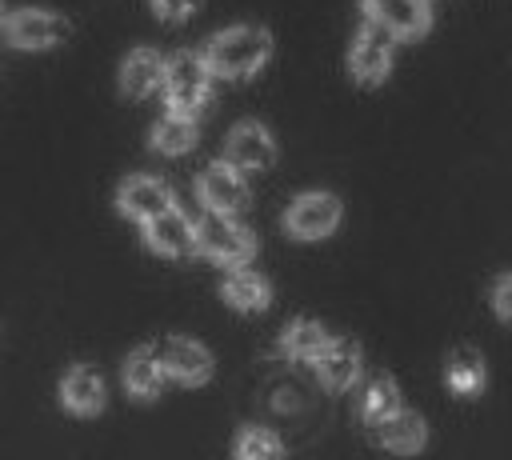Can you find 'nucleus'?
Returning a JSON list of instances; mask_svg holds the SVG:
<instances>
[{
  "mask_svg": "<svg viewBox=\"0 0 512 460\" xmlns=\"http://www.w3.org/2000/svg\"><path fill=\"white\" fill-rule=\"evenodd\" d=\"M72 32V24L60 16V12H48V8H24V12H12L4 20V36L12 48H24V52H40V48H56L64 44Z\"/></svg>",
  "mask_w": 512,
  "mask_h": 460,
  "instance_id": "20e7f679",
  "label": "nucleus"
},
{
  "mask_svg": "<svg viewBox=\"0 0 512 460\" xmlns=\"http://www.w3.org/2000/svg\"><path fill=\"white\" fill-rule=\"evenodd\" d=\"M144 240L160 256H192L196 252V224L180 208H164L144 220Z\"/></svg>",
  "mask_w": 512,
  "mask_h": 460,
  "instance_id": "9d476101",
  "label": "nucleus"
},
{
  "mask_svg": "<svg viewBox=\"0 0 512 460\" xmlns=\"http://www.w3.org/2000/svg\"><path fill=\"white\" fill-rule=\"evenodd\" d=\"M272 156H276V144H272L268 128L256 124V120H240V124L228 132V140H224V160H228L232 168H240V172L268 168Z\"/></svg>",
  "mask_w": 512,
  "mask_h": 460,
  "instance_id": "1a4fd4ad",
  "label": "nucleus"
},
{
  "mask_svg": "<svg viewBox=\"0 0 512 460\" xmlns=\"http://www.w3.org/2000/svg\"><path fill=\"white\" fill-rule=\"evenodd\" d=\"M196 252L224 268H236L256 256V236L244 224H236L228 212H208L196 224Z\"/></svg>",
  "mask_w": 512,
  "mask_h": 460,
  "instance_id": "7ed1b4c3",
  "label": "nucleus"
},
{
  "mask_svg": "<svg viewBox=\"0 0 512 460\" xmlns=\"http://www.w3.org/2000/svg\"><path fill=\"white\" fill-rule=\"evenodd\" d=\"M0 16H4V4H0Z\"/></svg>",
  "mask_w": 512,
  "mask_h": 460,
  "instance_id": "a878e982",
  "label": "nucleus"
},
{
  "mask_svg": "<svg viewBox=\"0 0 512 460\" xmlns=\"http://www.w3.org/2000/svg\"><path fill=\"white\" fill-rule=\"evenodd\" d=\"M392 408H400V388H396V380H392L388 372L368 376V384L360 388V416H364V420H380V416H388Z\"/></svg>",
  "mask_w": 512,
  "mask_h": 460,
  "instance_id": "4be33fe9",
  "label": "nucleus"
},
{
  "mask_svg": "<svg viewBox=\"0 0 512 460\" xmlns=\"http://www.w3.org/2000/svg\"><path fill=\"white\" fill-rule=\"evenodd\" d=\"M164 380H168V372H164V360H160L156 348L128 352V360H124V388L136 400H156L164 392Z\"/></svg>",
  "mask_w": 512,
  "mask_h": 460,
  "instance_id": "dca6fc26",
  "label": "nucleus"
},
{
  "mask_svg": "<svg viewBox=\"0 0 512 460\" xmlns=\"http://www.w3.org/2000/svg\"><path fill=\"white\" fill-rule=\"evenodd\" d=\"M164 84V56L156 48H136L120 64V92L128 100H144Z\"/></svg>",
  "mask_w": 512,
  "mask_h": 460,
  "instance_id": "4468645a",
  "label": "nucleus"
},
{
  "mask_svg": "<svg viewBox=\"0 0 512 460\" xmlns=\"http://www.w3.org/2000/svg\"><path fill=\"white\" fill-rule=\"evenodd\" d=\"M372 424H376V440H380L388 452L408 456V452H420V448H424L428 428H424V416L412 412V408H392L388 416H380V420H372Z\"/></svg>",
  "mask_w": 512,
  "mask_h": 460,
  "instance_id": "2eb2a0df",
  "label": "nucleus"
},
{
  "mask_svg": "<svg viewBox=\"0 0 512 460\" xmlns=\"http://www.w3.org/2000/svg\"><path fill=\"white\" fill-rule=\"evenodd\" d=\"M232 452L244 456V460H272V456H284V444H280V436L268 432V428H244V432L236 436Z\"/></svg>",
  "mask_w": 512,
  "mask_h": 460,
  "instance_id": "5701e85b",
  "label": "nucleus"
},
{
  "mask_svg": "<svg viewBox=\"0 0 512 460\" xmlns=\"http://www.w3.org/2000/svg\"><path fill=\"white\" fill-rule=\"evenodd\" d=\"M160 360H164V372L176 376L180 384H204L212 376V356L208 348H200L196 340L188 336H168L160 344Z\"/></svg>",
  "mask_w": 512,
  "mask_h": 460,
  "instance_id": "ddd939ff",
  "label": "nucleus"
},
{
  "mask_svg": "<svg viewBox=\"0 0 512 460\" xmlns=\"http://www.w3.org/2000/svg\"><path fill=\"white\" fill-rule=\"evenodd\" d=\"M164 100L172 112L196 116L208 100H212V68L204 60V52H176L172 60H164Z\"/></svg>",
  "mask_w": 512,
  "mask_h": 460,
  "instance_id": "f03ea898",
  "label": "nucleus"
},
{
  "mask_svg": "<svg viewBox=\"0 0 512 460\" xmlns=\"http://www.w3.org/2000/svg\"><path fill=\"white\" fill-rule=\"evenodd\" d=\"M392 44H396V36H392L388 28H380L376 20H368V24L356 32L352 52H348L352 76H356L360 84H380V80L388 76V68H392Z\"/></svg>",
  "mask_w": 512,
  "mask_h": 460,
  "instance_id": "39448f33",
  "label": "nucleus"
},
{
  "mask_svg": "<svg viewBox=\"0 0 512 460\" xmlns=\"http://www.w3.org/2000/svg\"><path fill=\"white\" fill-rule=\"evenodd\" d=\"M152 4H156L160 20H188L200 8V0H152Z\"/></svg>",
  "mask_w": 512,
  "mask_h": 460,
  "instance_id": "b1692460",
  "label": "nucleus"
},
{
  "mask_svg": "<svg viewBox=\"0 0 512 460\" xmlns=\"http://www.w3.org/2000/svg\"><path fill=\"white\" fill-rule=\"evenodd\" d=\"M220 296H224L232 308H240V312H260V308H268L272 288H268V280H264L260 272H248L244 264H236V268L224 276Z\"/></svg>",
  "mask_w": 512,
  "mask_h": 460,
  "instance_id": "a211bd4d",
  "label": "nucleus"
},
{
  "mask_svg": "<svg viewBox=\"0 0 512 460\" xmlns=\"http://www.w3.org/2000/svg\"><path fill=\"white\" fill-rule=\"evenodd\" d=\"M196 196L204 204V212H240L248 208V184L240 176V168H232L228 160L224 164H208L196 180Z\"/></svg>",
  "mask_w": 512,
  "mask_h": 460,
  "instance_id": "0eeeda50",
  "label": "nucleus"
},
{
  "mask_svg": "<svg viewBox=\"0 0 512 460\" xmlns=\"http://www.w3.org/2000/svg\"><path fill=\"white\" fill-rule=\"evenodd\" d=\"M444 380L456 396H480L484 392V380H488V368H484V356L464 344V348H452L448 364H444Z\"/></svg>",
  "mask_w": 512,
  "mask_h": 460,
  "instance_id": "6ab92c4d",
  "label": "nucleus"
},
{
  "mask_svg": "<svg viewBox=\"0 0 512 460\" xmlns=\"http://www.w3.org/2000/svg\"><path fill=\"white\" fill-rule=\"evenodd\" d=\"M340 224V200L332 192H304L288 204L284 212V228L296 240H320Z\"/></svg>",
  "mask_w": 512,
  "mask_h": 460,
  "instance_id": "423d86ee",
  "label": "nucleus"
},
{
  "mask_svg": "<svg viewBox=\"0 0 512 460\" xmlns=\"http://www.w3.org/2000/svg\"><path fill=\"white\" fill-rule=\"evenodd\" d=\"M492 308H496L504 320H512V276H500V280H496V288H492Z\"/></svg>",
  "mask_w": 512,
  "mask_h": 460,
  "instance_id": "393cba45",
  "label": "nucleus"
},
{
  "mask_svg": "<svg viewBox=\"0 0 512 460\" xmlns=\"http://www.w3.org/2000/svg\"><path fill=\"white\" fill-rule=\"evenodd\" d=\"M116 208L128 216V220H152L156 212L172 208V188L156 176H128L116 192Z\"/></svg>",
  "mask_w": 512,
  "mask_h": 460,
  "instance_id": "f8f14e48",
  "label": "nucleus"
},
{
  "mask_svg": "<svg viewBox=\"0 0 512 460\" xmlns=\"http://www.w3.org/2000/svg\"><path fill=\"white\" fill-rule=\"evenodd\" d=\"M60 400H64V408L76 412V416L100 412V408H104V380H100V372L88 368V364L68 368V376L60 380Z\"/></svg>",
  "mask_w": 512,
  "mask_h": 460,
  "instance_id": "f3484780",
  "label": "nucleus"
},
{
  "mask_svg": "<svg viewBox=\"0 0 512 460\" xmlns=\"http://www.w3.org/2000/svg\"><path fill=\"white\" fill-rule=\"evenodd\" d=\"M324 344H328V328L320 320H292L280 332V356L296 364H312Z\"/></svg>",
  "mask_w": 512,
  "mask_h": 460,
  "instance_id": "aec40b11",
  "label": "nucleus"
},
{
  "mask_svg": "<svg viewBox=\"0 0 512 460\" xmlns=\"http://www.w3.org/2000/svg\"><path fill=\"white\" fill-rule=\"evenodd\" d=\"M272 56V32L260 24H232L224 32H216L204 48V60L212 68V76H228V80H244L252 72H260Z\"/></svg>",
  "mask_w": 512,
  "mask_h": 460,
  "instance_id": "f257e3e1",
  "label": "nucleus"
},
{
  "mask_svg": "<svg viewBox=\"0 0 512 460\" xmlns=\"http://www.w3.org/2000/svg\"><path fill=\"white\" fill-rule=\"evenodd\" d=\"M312 364H316L324 388H332V392H348L360 380V368H364L360 344L348 340V336H328V344L320 348V356Z\"/></svg>",
  "mask_w": 512,
  "mask_h": 460,
  "instance_id": "9b49d317",
  "label": "nucleus"
},
{
  "mask_svg": "<svg viewBox=\"0 0 512 460\" xmlns=\"http://www.w3.org/2000/svg\"><path fill=\"white\" fill-rule=\"evenodd\" d=\"M196 144V120L184 116V112H168L152 124V148L160 156H180Z\"/></svg>",
  "mask_w": 512,
  "mask_h": 460,
  "instance_id": "412c9836",
  "label": "nucleus"
},
{
  "mask_svg": "<svg viewBox=\"0 0 512 460\" xmlns=\"http://www.w3.org/2000/svg\"><path fill=\"white\" fill-rule=\"evenodd\" d=\"M364 16L388 28L396 40H416L432 28L428 0H364Z\"/></svg>",
  "mask_w": 512,
  "mask_h": 460,
  "instance_id": "6e6552de",
  "label": "nucleus"
}]
</instances>
